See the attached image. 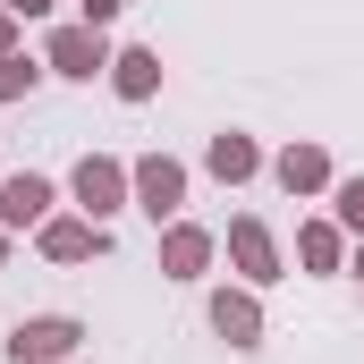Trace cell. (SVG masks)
<instances>
[{"instance_id": "obj_1", "label": "cell", "mask_w": 364, "mask_h": 364, "mask_svg": "<svg viewBox=\"0 0 364 364\" xmlns=\"http://www.w3.org/2000/svg\"><path fill=\"white\" fill-rule=\"evenodd\" d=\"M85 331L77 322H60V314H43V322H17V339H9V356L17 364H60L68 348H77Z\"/></svg>"}, {"instance_id": "obj_2", "label": "cell", "mask_w": 364, "mask_h": 364, "mask_svg": "<svg viewBox=\"0 0 364 364\" xmlns=\"http://www.w3.org/2000/svg\"><path fill=\"white\" fill-rule=\"evenodd\" d=\"M51 60H60L68 77H93V68H110V51H102V34H93V26H68V34H51Z\"/></svg>"}, {"instance_id": "obj_3", "label": "cell", "mask_w": 364, "mask_h": 364, "mask_svg": "<svg viewBox=\"0 0 364 364\" xmlns=\"http://www.w3.org/2000/svg\"><path fill=\"white\" fill-rule=\"evenodd\" d=\"M136 195H144V212H153V220H170V212H178V195H186L178 161H144V170H136Z\"/></svg>"}, {"instance_id": "obj_4", "label": "cell", "mask_w": 364, "mask_h": 364, "mask_svg": "<svg viewBox=\"0 0 364 364\" xmlns=\"http://www.w3.org/2000/svg\"><path fill=\"white\" fill-rule=\"evenodd\" d=\"M51 212V186L43 178H0V220L9 229H26V220H43Z\"/></svg>"}, {"instance_id": "obj_5", "label": "cell", "mask_w": 364, "mask_h": 364, "mask_svg": "<svg viewBox=\"0 0 364 364\" xmlns=\"http://www.w3.org/2000/svg\"><path fill=\"white\" fill-rule=\"evenodd\" d=\"M229 246H237L246 279H279V255H272V237H263V220H237V229H229Z\"/></svg>"}, {"instance_id": "obj_6", "label": "cell", "mask_w": 364, "mask_h": 364, "mask_svg": "<svg viewBox=\"0 0 364 364\" xmlns=\"http://www.w3.org/2000/svg\"><path fill=\"white\" fill-rule=\"evenodd\" d=\"M212 331H220L229 348H255V331H263V314H255L246 296H220V305H212Z\"/></svg>"}, {"instance_id": "obj_7", "label": "cell", "mask_w": 364, "mask_h": 364, "mask_svg": "<svg viewBox=\"0 0 364 364\" xmlns=\"http://www.w3.org/2000/svg\"><path fill=\"white\" fill-rule=\"evenodd\" d=\"M110 77H119L127 102H144V93L161 85V60H153V51H127V60H110Z\"/></svg>"}, {"instance_id": "obj_8", "label": "cell", "mask_w": 364, "mask_h": 364, "mask_svg": "<svg viewBox=\"0 0 364 364\" xmlns=\"http://www.w3.org/2000/svg\"><path fill=\"white\" fill-rule=\"evenodd\" d=\"M77 195H85V203H93V220H102V212L119 203V170H110V161H85V170H77Z\"/></svg>"}, {"instance_id": "obj_9", "label": "cell", "mask_w": 364, "mask_h": 364, "mask_svg": "<svg viewBox=\"0 0 364 364\" xmlns=\"http://www.w3.org/2000/svg\"><path fill=\"white\" fill-rule=\"evenodd\" d=\"M43 246H51L60 263H77V255H93V246H102V229H77V220H51V229H43Z\"/></svg>"}, {"instance_id": "obj_10", "label": "cell", "mask_w": 364, "mask_h": 364, "mask_svg": "<svg viewBox=\"0 0 364 364\" xmlns=\"http://www.w3.org/2000/svg\"><path fill=\"white\" fill-rule=\"evenodd\" d=\"M279 178H288V186H322V178H331V161H322L314 144H296V153H279Z\"/></svg>"}, {"instance_id": "obj_11", "label": "cell", "mask_w": 364, "mask_h": 364, "mask_svg": "<svg viewBox=\"0 0 364 364\" xmlns=\"http://www.w3.org/2000/svg\"><path fill=\"white\" fill-rule=\"evenodd\" d=\"M212 170H220V178H255V144H246V136H220V144H212Z\"/></svg>"}, {"instance_id": "obj_12", "label": "cell", "mask_w": 364, "mask_h": 364, "mask_svg": "<svg viewBox=\"0 0 364 364\" xmlns=\"http://www.w3.org/2000/svg\"><path fill=\"white\" fill-rule=\"evenodd\" d=\"M203 255H212V246H203V237H195V229H178V237H170V272H195V263H203Z\"/></svg>"}, {"instance_id": "obj_13", "label": "cell", "mask_w": 364, "mask_h": 364, "mask_svg": "<svg viewBox=\"0 0 364 364\" xmlns=\"http://www.w3.org/2000/svg\"><path fill=\"white\" fill-rule=\"evenodd\" d=\"M305 263L331 272V263H339V237H331V229H305Z\"/></svg>"}, {"instance_id": "obj_14", "label": "cell", "mask_w": 364, "mask_h": 364, "mask_svg": "<svg viewBox=\"0 0 364 364\" xmlns=\"http://www.w3.org/2000/svg\"><path fill=\"white\" fill-rule=\"evenodd\" d=\"M34 85V68H26V60H9V51H0V102H17V93Z\"/></svg>"}, {"instance_id": "obj_15", "label": "cell", "mask_w": 364, "mask_h": 364, "mask_svg": "<svg viewBox=\"0 0 364 364\" xmlns=\"http://www.w3.org/2000/svg\"><path fill=\"white\" fill-rule=\"evenodd\" d=\"M339 220H348V229H364V178L339 186Z\"/></svg>"}, {"instance_id": "obj_16", "label": "cell", "mask_w": 364, "mask_h": 364, "mask_svg": "<svg viewBox=\"0 0 364 364\" xmlns=\"http://www.w3.org/2000/svg\"><path fill=\"white\" fill-rule=\"evenodd\" d=\"M119 9H127V0H85V17H93V26H102V17H119Z\"/></svg>"}, {"instance_id": "obj_17", "label": "cell", "mask_w": 364, "mask_h": 364, "mask_svg": "<svg viewBox=\"0 0 364 364\" xmlns=\"http://www.w3.org/2000/svg\"><path fill=\"white\" fill-rule=\"evenodd\" d=\"M0 9H17V17H34V9H51V0H0Z\"/></svg>"}, {"instance_id": "obj_18", "label": "cell", "mask_w": 364, "mask_h": 364, "mask_svg": "<svg viewBox=\"0 0 364 364\" xmlns=\"http://www.w3.org/2000/svg\"><path fill=\"white\" fill-rule=\"evenodd\" d=\"M0 43H9V26H0Z\"/></svg>"}]
</instances>
